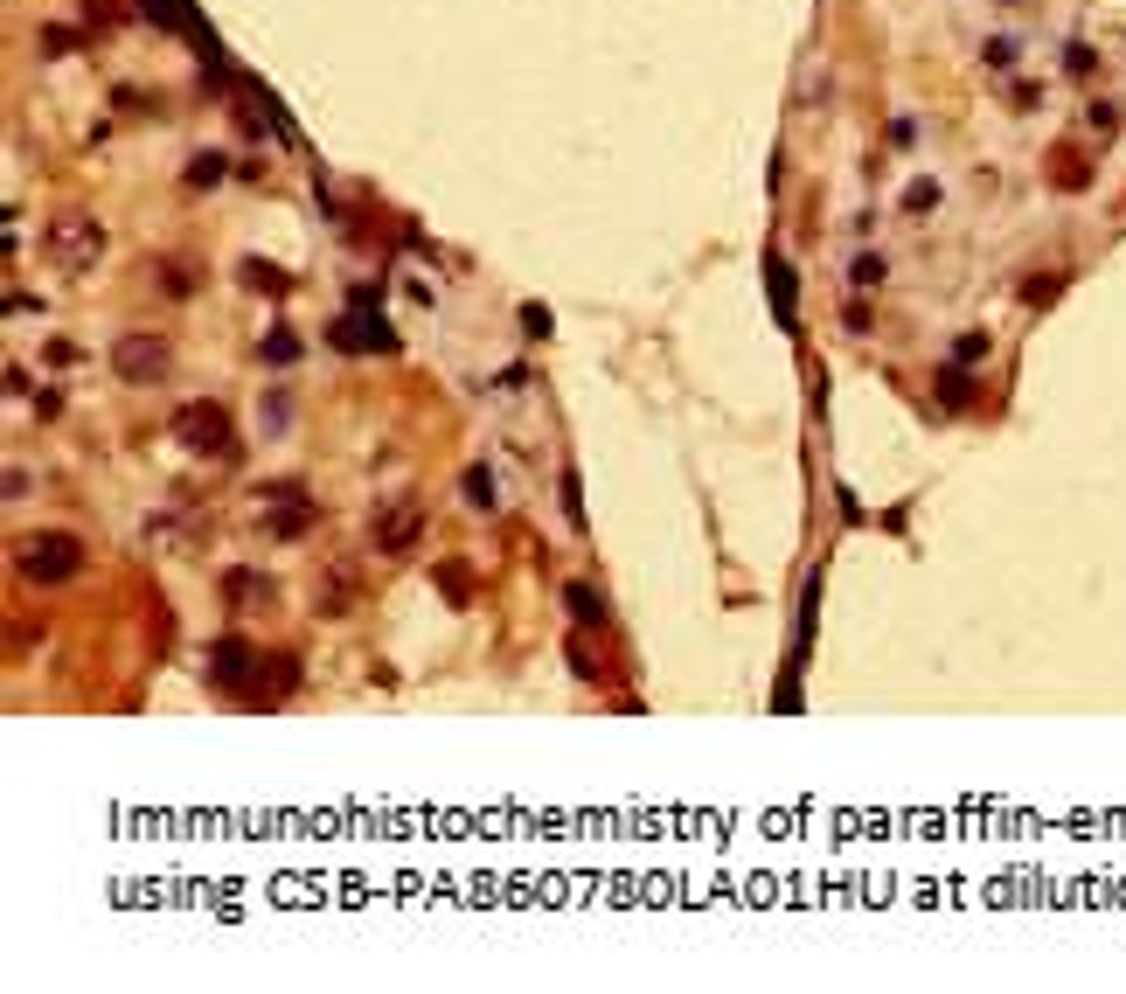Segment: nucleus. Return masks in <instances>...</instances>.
<instances>
[{"label": "nucleus", "instance_id": "nucleus-1", "mask_svg": "<svg viewBox=\"0 0 1126 994\" xmlns=\"http://www.w3.org/2000/svg\"><path fill=\"white\" fill-rule=\"evenodd\" d=\"M14 564H21L28 584H70V577L84 570V543L63 536V529H42V536H21V543H14Z\"/></svg>", "mask_w": 1126, "mask_h": 994}, {"label": "nucleus", "instance_id": "nucleus-2", "mask_svg": "<svg viewBox=\"0 0 1126 994\" xmlns=\"http://www.w3.org/2000/svg\"><path fill=\"white\" fill-rule=\"evenodd\" d=\"M174 438H181L188 452H223V445H230V411H223L216 397H195V404L174 411Z\"/></svg>", "mask_w": 1126, "mask_h": 994}, {"label": "nucleus", "instance_id": "nucleus-3", "mask_svg": "<svg viewBox=\"0 0 1126 994\" xmlns=\"http://www.w3.org/2000/svg\"><path fill=\"white\" fill-rule=\"evenodd\" d=\"M112 369H119L126 383H160V376L174 369V348H167L160 334H126V341L112 348Z\"/></svg>", "mask_w": 1126, "mask_h": 994}, {"label": "nucleus", "instance_id": "nucleus-4", "mask_svg": "<svg viewBox=\"0 0 1126 994\" xmlns=\"http://www.w3.org/2000/svg\"><path fill=\"white\" fill-rule=\"evenodd\" d=\"M418 529H424V508H418V501H390V508L376 515V550L404 557V550L418 543Z\"/></svg>", "mask_w": 1126, "mask_h": 994}, {"label": "nucleus", "instance_id": "nucleus-5", "mask_svg": "<svg viewBox=\"0 0 1126 994\" xmlns=\"http://www.w3.org/2000/svg\"><path fill=\"white\" fill-rule=\"evenodd\" d=\"M765 285H772V313H779V320L793 327V265H786L779 251L765 258Z\"/></svg>", "mask_w": 1126, "mask_h": 994}, {"label": "nucleus", "instance_id": "nucleus-6", "mask_svg": "<svg viewBox=\"0 0 1126 994\" xmlns=\"http://www.w3.org/2000/svg\"><path fill=\"white\" fill-rule=\"evenodd\" d=\"M939 404H946V411H967V404H974V376H960V362L939 369Z\"/></svg>", "mask_w": 1126, "mask_h": 994}, {"label": "nucleus", "instance_id": "nucleus-7", "mask_svg": "<svg viewBox=\"0 0 1126 994\" xmlns=\"http://www.w3.org/2000/svg\"><path fill=\"white\" fill-rule=\"evenodd\" d=\"M258 355H265L272 369H285V362H299V334H292V327H272V334L258 341Z\"/></svg>", "mask_w": 1126, "mask_h": 994}, {"label": "nucleus", "instance_id": "nucleus-8", "mask_svg": "<svg viewBox=\"0 0 1126 994\" xmlns=\"http://www.w3.org/2000/svg\"><path fill=\"white\" fill-rule=\"evenodd\" d=\"M563 605H570V619H577V626H605V605H598V591L570 584V591H563Z\"/></svg>", "mask_w": 1126, "mask_h": 994}, {"label": "nucleus", "instance_id": "nucleus-9", "mask_svg": "<svg viewBox=\"0 0 1126 994\" xmlns=\"http://www.w3.org/2000/svg\"><path fill=\"white\" fill-rule=\"evenodd\" d=\"M244 285H251V292H285V272L265 265V258H244Z\"/></svg>", "mask_w": 1126, "mask_h": 994}, {"label": "nucleus", "instance_id": "nucleus-10", "mask_svg": "<svg viewBox=\"0 0 1126 994\" xmlns=\"http://www.w3.org/2000/svg\"><path fill=\"white\" fill-rule=\"evenodd\" d=\"M1099 70V49L1092 42H1064V77H1092Z\"/></svg>", "mask_w": 1126, "mask_h": 994}, {"label": "nucleus", "instance_id": "nucleus-11", "mask_svg": "<svg viewBox=\"0 0 1126 994\" xmlns=\"http://www.w3.org/2000/svg\"><path fill=\"white\" fill-rule=\"evenodd\" d=\"M848 285H855V292H869V285H883V258H876V251H862V258L848 265Z\"/></svg>", "mask_w": 1126, "mask_h": 994}, {"label": "nucleus", "instance_id": "nucleus-12", "mask_svg": "<svg viewBox=\"0 0 1126 994\" xmlns=\"http://www.w3.org/2000/svg\"><path fill=\"white\" fill-rule=\"evenodd\" d=\"M1057 292H1064V272H1036V279L1022 285V299H1029V306H1050Z\"/></svg>", "mask_w": 1126, "mask_h": 994}, {"label": "nucleus", "instance_id": "nucleus-13", "mask_svg": "<svg viewBox=\"0 0 1126 994\" xmlns=\"http://www.w3.org/2000/svg\"><path fill=\"white\" fill-rule=\"evenodd\" d=\"M223 181V153H195V167H188V188H216Z\"/></svg>", "mask_w": 1126, "mask_h": 994}, {"label": "nucleus", "instance_id": "nucleus-14", "mask_svg": "<svg viewBox=\"0 0 1126 994\" xmlns=\"http://www.w3.org/2000/svg\"><path fill=\"white\" fill-rule=\"evenodd\" d=\"M466 501H473L480 515L494 508V480H487V466H473V473H466Z\"/></svg>", "mask_w": 1126, "mask_h": 994}, {"label": "nucleus", "instance_id": "nucleus-15", "mask_svg": "<svg viewBox=\"0 0 1126 994\" xmlns=\"http://www.w3.org/2000/svg\"><path fill=\"white\" fill-rule=\"evenodd\" d=\"M272 529H279V536H299V529H313V508H306V501H299V508H279V515H272Z\"/></svg>", "mask_w": 1126, "mask_h": 994}, {"label": "nucleus", "instance_id": "nucleus-16", "mask_svg": "<svg viewBox=\"0 0 1126 994\" xmlns=\"http://www.w3.org/2000/svg\"><path fill=\"white\" fill-rule=\"evenodd\" d=\"M904 209H918V216L939 209V181H911V188H904Z\"/></svg>", "mask_w": 1126, "mask_h": 994}, {"label": "nucleus", "instance_id": "nucleus-17", "mask_svg": "<svg viewBox=\"0 0 1126 994\" xmlns=\"http://www.w3.org/2000/svg\"><path fill=\"white\" fill-rule=\"evenodd\" d=\"M981 355H987V334H960V341H953V362H960V369H974Z\"/></svg>", "mask_w": 1126, "mask_h": 994}, {"label": "nucleus", "instance_id": "nucleus-18", "mask_svg": "<svg viewBox=\"0 0 1126 994\" xmlns=\"http://www.w3.org/2000/svg\"><path fill=\"white\" fill-rule=\"evenodd\" d=\"M63 251L70 258H98V230H63Z\"/></svg>", "mask_w": 1126, "mask_h": 994}, {"label": "nucleus", "instance_id": "nucleus-19", "mask_svg": "<svg viewBox=\"0 0 1126 994\" xmlns=\"http://www.w3.org/2000/svg\"><path fill=\"white\" fill-rule=\"evenodd\" d=\"M1015 56H1022V49H1015L1008 35H994V42H987V63H994V70H1015Z\"/></svg>", "mask_w": 1126, "mask_h": 994}, {"label": "nucleus", "instance_id": "nucleus-20", "mask_svg": "<svg viewBox=\"0 0 1126 994\" xmlns=\"http://www.w3.org/2000/svg\"><path fill=\"white\" fill-rule=\"evenodd\" d=\"M1113 126H1120V105L1099 98V105H1092V133H1113Z\"/></svg>", "mask_w": 1126, "mask_h": 994}, {"label": "nucleus", "instance_id": "nucleus-21", "mask_svg": "<svg viewBox=\"0 0 1126 994\" xmlns=\"http://www.w3.org/2000/svg\"><path fill=\"white\" fill-rule=\"evenodd\" d=\"M285 418H292V411H285V397L272 390V397H265V425H272V431H285Z\"/></svg>", "mask_w": 1126, "mask_h": 994}, {"label": "nucleus", "instance_id": "nucleus-22", "mask_svg": "<svg viewBox=\"0 0 1126 994\" xmlns=\"http://www.w3.org/2000/svg\"><path fill=\"white\" fill-rule=\"evenodd\" d=\"M1001 7H1022V0H1001Z\"/></svg>", "mask_w": 1126, "mask_h": 994}]
</instances>
